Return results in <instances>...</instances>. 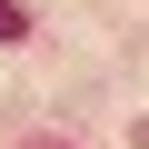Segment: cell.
I'll return each mask as SVG.
<instances>
[{
    "label": "cell",
    "instance_id": "1",
    "mask_svg": "<svg viewBox=\"0 0 149 149\" xmlns=\"http://www.w3.org/2000/svg\"><path fill=\"white\" fill-rule=\"evenodd\" d=\"M20 30H30V20H20V0H0V40H20Z\"/></svg>",
    "mask_w": 149,
    "mask_h": 149
}]
</instances>
